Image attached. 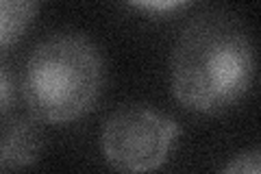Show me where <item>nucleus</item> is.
Here are the masks:
<instances>
[{"label":"nucleus","mask_w":261,"mask_h":174,"mask_svg":"<svg viewBox=\"0 0 261 174\" xmlns=\"http://www.w3.org/2000/svg\"><path fill=\"white\" fill-rule=\"evenodd\" d=\"M252 79L255 46L240 15L209 9L181 29L170 53V87L185 109H231L246 96Z\"/></svg>","instance_id":"nucleus-1"},{"label":"nucleus","mask_w":261,"mask_h":174,"mask_svg":"<svg viewBox=\"0 0 261 174\" xmlns=\"http://www.w3.org/2000/svg\"><path fill=\"white\" fill-rule=\"evenodd\" d=\"M105 85V59L92 39L61 31L33 48L22 92L35 120L65 124L94 109Z\"/></svg>","instance_id":"nucleus-2"},{"label":"nucleus","mask_w":261,"mask_h":174,"mask_svg":"<svg viewBox=\"0 0 261 174\" xmlns=\"http://www.w3.org/2000/svg\"><path fill=\"white\" fill-rule=\"evenodd\" d=\"M181 127L168 113L148 105H124L113 111L100 131V151L122 174H148L168 161Z\"/></svg>","instance_id":"nucleus-3"},{"label":"nucleus","mask_w":261,"mask_h":174,"mask_svg":"<svg viewBox=\"0 0 261 174\" xmlns=\"http://www.w3.org/2000/svg\"><path fill=\"white\" fill-rule=\"evenodd\" d=\"M44 148V133L35 118H15L0 129V163L7 168L33 165Z\"/></svg>","instance_id":"nucleus-4"},{"label":"nucleus","mask_w":261,"mask_h":174,"mask_svg":"<svg viewBox=\"0 0 261 174\" xmlns=\"http://www.w3.org/2000/svg\"><path fill=\"white\" fill-rule=\"evenodd\" d=\"M37 9L39 5L31 0H0V53L22 37Z\"/></svg>","instance_id":"nucleus-5"},{"label":"nucleus","mask_w":261,"mask_h":174,"mask_svg":"<svg viewBox=\"0 0 261 174\" xmlns=\"http://www.w3.org/2000/svg\"><path fill=\"white\" fill-rule=\"evenodd\" d=\"M222 174H261V153H259V148H252V151L238 155L222 170Z\"/></svg>","instance_id":"nucleus-6"},{"label":"nucleus","mask_w":261,"mask_h":174,"mask_svg":"<svg viewBox=\"0 0 261 174\" xmlns=\"http://www.w3.org/2000/svg\"><path fill=\"white\" fill-rule=\"evenodd\" d=\"M15 105V79L9 68L0 65V115L9 113Z\"/></svg>","instance_id":"nucleus-7"},{"label":"nucleus","mask_w":261,"mask_h":174,"mask_svg":"<svg viewBox=\"0 0 261 174\" xmlns=\"http://www.w3.org/2000/svg\"><path fill=\"white\" fill-rule=\"evenodd\" d=\"M137 7H142V9L146 11H176V9H181L183 3H137Z\"/></svg>","instance_id":"nucleus-8"}]
</instances>
